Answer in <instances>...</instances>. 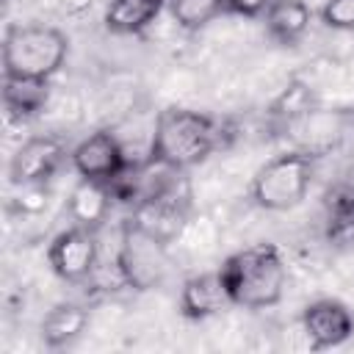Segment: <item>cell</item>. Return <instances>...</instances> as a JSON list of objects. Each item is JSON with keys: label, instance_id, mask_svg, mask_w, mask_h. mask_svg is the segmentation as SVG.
I'll return each instance as SVG.
<instances>
[{"label": "cell", "instance_id": "obj_3", "mask_svg": "<svg viewBox=\"0 0 354 354\" xmlns=\"http://www.w3.org/2000/svg\"><path fill=\"white\" fill-rule=\"evenodd\" d=\"M69 55V39L53 25H8L3 39V77L53 80Z\"/></svg>", "mask_w": 354, "mask_h": 354}, {"label": "cell", "instance_id": "obj_8", "mask_svg": "<svg viewBox=\"0 0 354 354\" xmlns=\"http://www.w3.org/2000/svg\"><path fill=\"white\" fill-rule=\"evenodd\" d=\"M69 166L77 171V177H88L111 185L130 169V160L122 138L113 130H94L91 136H86L72 147Z\"/></svg>", "mask_w": 354, "mask_h": 354}, {"label": "cell", "instance_id": "obj_2", "mask_svg": "<svg viewBox=\"0 0 354 354\" xmlns=\"http://www.w3.org/2000/svg\"><path fill=\"white\" fill-rule=\"evenodd\" d=\"M221 279L230 290L232 307L266 310L282 301L288 288V266L274 243H257L232 252L221 263Z\"/></svg>", "mask_w": 354, "mask_h": 354}, {"label": "cell", "instance_id": "obj_7", "mask_svg": "<svg viewBox=\"0 0 354 354\" xmlns=\"http://www.w3.org/2000/svg\"><path fill=\"white\" fill-rule=\"evenodd\" d=\"M72 149L58 133H39L25 138L11 160H8V180L11 185H30V183H50L58 169L69 160Z\"/></svg>", "mask_w": 354, "mask_h": 354}, {"label": "cell", "instance_id": "obj_5", "mask_svg": "<svg viewBox=\"0 0 354 354\" xmlns=\"http://www.w3.org/2000/svg\"><path fill=\"white\" fill-rule=\"evenodd\" d=\"M116 268L124 279V288L133 290H152L163 282L169 271V246L141 232L133 221L124 218L119 230V249H116Z\"/></svg>", "mask_w": 354, "mask_h": 354}, {"label": "cell", "instance_id": "obj_17", "mask_svg": "<svg viewBox=\"0 0 354 354\" xmlns=\"http://www.w3.org/2000/svg\"><path fill=\"white\" fill-rule=\"evenodd\" d=\"M169 14L183 30H202L218 14H224V0H169Z\"/></svg>", "mask_w": 354, "mask_h": 354}, {"label": "cell", "instance_id": "obj_9", "mask_svg": "<svg viewBox=\"0 0 354 354\" xmlns=\"http://www.w3.org/2000/svg\"><path fill=\"white\" fill-rule=\"evenodd\" d=\"M301 332L310 348H335L354 335V315L337 299H315L301 310Z\"/></svg>", "mask_w": 354, "mask_h": 354}, {"label": "cell", "instance_id": "obj_11", "mask_svg": "<svg viewBox=\"0 0 354 354\" xmlns=\"http://www.w3.org/2000/svg\"><path fill=\"white\" fill-rule=\"evenodd\" d=\"M113 199H116V196H113V191H111L108 183L80 177V180L75 183V188L69 191L66 216H69L72 224L97 232V230L108 221V213H111Z\"/></svg>", "mask_w": 354, "mask_h": 354}, {"label": "cell", "instance_id": "obj_20", "mask_svg": "<svg viewBox=\"0 0 354 354\" xmlns=\"http://www.w3.org/2000/svg\"><path fill=\"white\" fill-rule=\"evenodd\" d=\"M268 3L271 0H224V14L254 19V17H263L266 14Z\"/></svg>", "mask_w": 354, "mask_h": 354}, {"label": "cell", "instance_id": "obj_14", "mask_svg": "<svg viewBox=\"0 0 354 354\" xmlns=\"http://www.w3.org/2000/svg\"><path fill=\"white\" fill-rule=\"evenodd\" d=\"M88 329V310L77 301H61L41 318V343L47 348H66Z\"/></svg>", "mask_w": 354, "mask_h": 354}, {"label": "cell", "instance_id": "obj_16", "mask_svg": "<svg viewBox=\"0 0 354 354\" xmlns=\"http://www.w3.org/2000/svg\"><path fill=\"white\" fill-rule=\"evenodd\" d=\"M50 102V80H28V77H3V105L8 119L28 122L44 113Z\"/></svg>", "mask_w": 354, "mask_h": 354}, {"label": "cell", "instance_id": "obj_10", "mask_svg": "<svg viewBox=\"0 0 354 354\" xmlns=\"http://www.w3.org/2000/svg\"><path fill=\"white\" fill-rule=\"evenodd\" d=\"M180 315L188 321H207L227 307H232L230 290L221 279V271H202L183 282L180 299H177Z\"/></svg>", "mask_w": 354, "mask_h": 354}, {"label": "cell", "instance_id": "obj_4", "mask_svg": "<svg viewBox=\"0 0 354 354\" xmlns=\"http://www.w3.org/2000/svg\"><path fill=\"white\" fill-rule=\"evenodd\" d=\"M315 158L310 149H288L266 160L252 177V202L268 213H285L301 205L315 177Z\"/></svg>", "mask_w": 354, "mask_h": 354}, {"label": "cell", "instance_id": "obj_21", "mask_svg": "<svg viewBox=\"0 0 354 354\" xmlns=\"http://www.w3.org/2000/svg\"><path fill=\"white\" fill-rule=\"evenodd\" d=\"M351 160H354V158H351Z\"/></svg>", "mask_w": 354, "mask_h": 354}, {"label": "cell", "instance_id": "obj_19", "mask_svg": "<svg viewBox=\"0 0 354 354\" xmlns=\"http://www.w3.org/2000/svg\"><path fill=\"white\" fill-rule=\"evenodd\" d=\"M321 22L332 30H354V0H326L321 6Z\"/></svg>", "mask_w": 354, "mask_h": 354}, {"label": "cell", "instance_id": "obj_12", "mask_svg": "<svg viewBox=\"0 0 354 354\" xmlns=\"http://www.w3.org/2000/svg\"><path fill=\"white\" fill-rule=\"evenodd\" d=\"M169 8V0H108L102 22L113 36H138Z\"/></svg>", "mask_w": 354, "mask_h": 354}, {"label": "cell", "instance_id": "obj_6", "mask_svg": "<svg viewBox=\"0 0 354 354\" xmlns=\"http://www.w3.org/2000/svg\"><path fill=\"white\" fill-rule=\"evenodd\" d=\"M47 263L53 268V274L69 285L86 282L97 274L100 268V243H97V232L69 224L66 230H61L50 246H47Z\"/></svg>", "mask_w": 354, "mask_h": 354}, {"label": "cell", "instance_id": "obj_18", "mask_svg": "<svg viewBox=\"0 0 354 354\" xmlns=\"http://www.w3.org/2000/svg\"><path fill=\"white\" fill-rule=\"evenodd\" d=\"M50 183H30V185H14L11 194V210L19 216H39L50 205Z\"/></svg>", "mask_w": 354, "mask_h": 354}, {"label": "cell", "instance_id": "obj_1", "mask_svg": "<svg viewBox=\"0 0 354 354\" xmlns=\"http://www.w3.org/2000/svg\"><path fill=\"white\" fill-rule=\"evenodd\" d=\"M224 144V127L218 119L169 105L158 111L149 133V160L177 171H188L205 163Z\"/></svg>", "mask_w": 354, "mask_h": 354}, {"label": "cell", "instance_id": "obj_13", "mask_svg": "<svg viewBox=\"0 0 354 354\" xmlns=\"http://www.w3.org/2000/svg\"><path fill=\"white\" fill-rule=\"evenodd\" d=\"M266 33L282 44V47H293L304 39V33L310 30V19L313 11L304 0H271L266 14Z\"/></svg>", "mask_w": 354, "mask_h": 354}, {"label": "cell", "instance_id": "obj_15", "mask_svg": "<svg viewBox=\"0 0 354 354\" xmlns=\"http://www.w3.org/2000/svg\"><path fill=\"white\" fill-rule=\"evenodd\" d=\"M268 116L285 127H296L301 124L304 119H310L315 111H318V94L315 88L301 80V77H290L279 91L277 97L268 102Z\"/></svg>", "mask_w": 354, "mask_h": 354}]
</instances>
